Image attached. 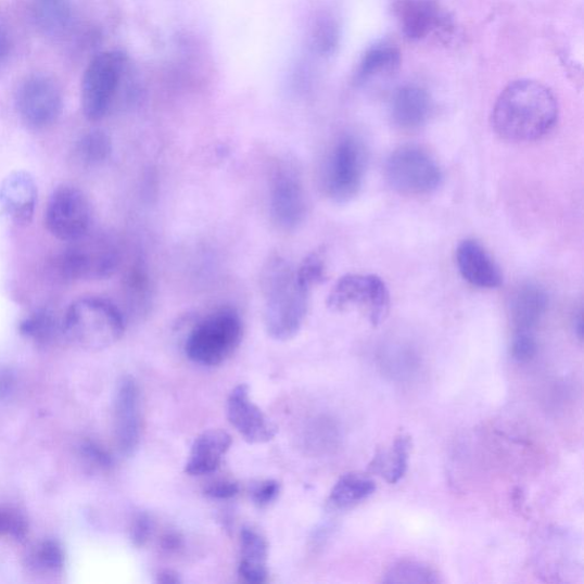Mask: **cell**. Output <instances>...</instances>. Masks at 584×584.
Masks as SVG:
<instances>
[{
	"mask_svg": "<svg viewBox=\"0 0 584 584\" xmlns=\"http://www.w3.org/2000/svg\"><path fill=\"white\" fill-rule=\"evenodd\" d=\"M557 119L555 96L545 85L533 80L508 85L491 115L494 131L510 142L541 140L555 127Z\"/></svg>",
	"mask_w": 584,
	"mask_h": 584,
	"instance_id": "obj_1",
	"label": "cell"
},
{
	"mask_svg": "<svg viewBox=\"0 0 584 584\" xmlns=\"http://www.w3.org/2000/svg\"><path fill=\"white\" fill-rule=\"evenodd\" d=\"M261 288L268 335L279 342L294 339L306 320L310 296L299 283L296 268L280 255L269 257L262 269Z\"/></svg>",
	"mask_w": 584,
	"mask_h": 584,
	"instance_id": "obj_2",
	"label": "cell"
},
{
	"mask_svg": "<svg viewBox=\"0 0 584 584\" xmlns=\"http://www.w3.org/2000/svg\"><path fill=\"white\" fill-rule=\"evenodd\" d=\"M120 309L102 299L87 297L75 302L63 317V335L73 345L98 352L115 345L125 333Z\"/></svg>",
	"mask_w": 584,
	"mask_h": 584,
	"instance_id": "obj_3",
	"label": "cell"
},
{
	"mask_svg": "<svg viewBox=\"0 0 584 584\" xmlns=\"http://www.w3.org/2000/svg\"><path fill=\"white\" fill-rule=\"evenodd\" d=\"M242 334L243 325L239 314L232 308H220L191 330L186 353L196 365L216 367L226 363L237 351Z\"/></svg>",
	"mask_w": 584,
	"mask_h": 584,
	"instance_id": "obj_4",
	"label": "cell"
},
{
	"mask_svg": "<svg viewBox=\"0 0 584 584\" xmlns=\"http://www.w3.org/2000/svg\"><path fill=\"white\" fill-rule=\"evenodd\" d=\"M122 254L116 241L89 231L59 256L56 271L67 281H96L114 276Z\"/></svg>",
	"mask_w": 584,
	"mask_h": 584,
	"instance_id": "obj_5",
	"label": "cell"
},
{
	"mask_svg": "<svg viewBox=\"0 0 584 584\" xmlns=\"http://www.w3.org/2000/svg\"><path fill=\"white\" fill-rule=\"evenodd\" d=\"M368 164L365 143L354 135H345L332 147L322 174V187L329 199L339 204L348 202L361 190Z\"/></svg>",
	"mask_w": 584,
	"mask_h": 584,
	"instance_id": "obj_6",
	"label": "cell"
},
{
	"mask_svg": "<svg viewBox=\"0 0 584 584\" xmlns=\"http://www.w3.org/2000/svg\"><path fill=\"white\" fill-rule=\"evenodd\" d=\"M385 176L395 191L406 195L432 193L443 179L434 155L414 144L399 147L389 156Z\"/></svg>",
	"mask_w": 584,
	"mask_h": 584,
	"instance_id": "obj_7",
	"label": "cell"
},
{
	"mask_svg": "<svg viewBox=\"0 0 584 584\" xmlns=\"http://www.w3.org/2000/svg\"><path fill=\"white\" fill-rule=\"evenodd\" d=\"M126 59L119 52H104L87 66L81 84V106L91 122L103 119L110 111L120 87Z\"/></svg>",
	"mask_w": 584,
	"mask_h": 584,
	"instance_id": "obj_8",
	"label": "cell"
},
{
	"mask_svg": "<svg viewBox=\"0 0 584 584\" xmlns=\"http://www.w3.org/2000/svg\"><path fill=\"white\" fill-rule=\"evenodd\" d=\"M327 304L335 312L357 307L377 327L388 317L391 295L386 283L377 276L347 275L332 287Z\"/></svg>",
	"mask_w": 584,
	"mask_h": 584,
	"instance_id": "obj_9",
	"label": "cell"
},
{
	"mask_svg": "<svg viewBox=\"0 0 584 584\" xmlns=\"http://www.w3.org/2000/svg\"><path fill=\"white\" fill-rule=\"evenodd\" d=\"M269 212L276 226L296 231L307 214V199L300 169L289 161L279 162L269 183Z\"/></svg>",
	"mask_w": 584,
	"mask_h": 584,
	"instance_id": "obj_10",
	"label": "cell"
},
{
	"mask_svg": "<svg viewBox=\"0 0 584 584\" xmlns=\"http://www.w3.org/2000/svg\"><path fill=\"white\" fill-rule=\"evenodd\" d=\"M91 206L85 193L74 186H61L52 193L45 224L56 239L71 243L91 231Z\"/></svg>",
	"mask_w": 584,
	"mask_h": 584,
	"instance_id": "obj_11",
	"label": "cell"
},
{
	"mask_svg": "<svg viewBox=\"0 0 584 584\" xmlns=\"http://www.w3.org/2000/svg\"><path fill=\"white\" fill-rule=\"evenodd\" d=\"M16 107L21 119L30 128H48L56 123L62 114L60 88L48 77H31L20 87Z\"/></svg>",
	"mask_w": 584,
	"mask_h": 584,
	"instance_id": "obj_12",
	"label": "cell"
},
{
	"mask_svg": "<svg viewBox=\"0 0 584 584\" xmlns=\"http://www.w3.org/2000/svg\"><path fill=\"white\" fill-rule=\"evenodd\" d=\"M228 418L239 434L252 444L272 441L278 427L253 402L249 386L241 384L228 399Z\"/></svg>",
	"mask_w": 584,
	"mask_h": 584,
	"instance_id": "obj_13",
	"label": "cell"
},
{
	"mask_svg": "<svg viewBox=\"0 0 584 584\" xmlns=\"http://www.w3.org/2000/svg\"><path fill=\"white\" fill-rule=\"evenodd\" d=\"M115 431L119 450L131 456L138 450L142 437L140 392L130 377L119 381L115 401Z\"/></svg>",
	"mask_w": 584,
	"mask_h": 584,
	"instance_id": "obj_14",
	"label": "cell"
},
{
	"mask_svg": "<svg viewBox=\"0 0 584 584\" xmlns=\"http://www.w3.org/2000/svg\"><path fill=\"white\" fill-rule=\"evenodd\" d=\"M37 204V187L34 178L26 172L10 174L0 185V213L15 226H27L33 218Z\"/></svg>",
	"mask_w": 584,
	"mask_h": 584,
	"instance_id": "obj_15",
	"label": "cell"
},
{
	"mask_svg": "<svg viewBox=\"0 0 584 584\" xmlns=\"http://www.w3.org/2000/svg\"><path fill=\"white\" fill-rule=\"evenodd\" d=\"M456 262L461 277L471 285L496 289L503 284L499 266L477 240H464L457 249Z\"/></svg>",
	"mask_w": 584,
	"mask_h": 584,
	"instance_id": "obj_16",
	"label": "cell"
},
{
	"mask_svg": "<svg viewBox=\"0 0 584 584\" xmlns=\"http://www.w3.org/2000/svg\"><path fill=\"white\" fill-rule=\"evenodd\" d=\"M395 15L411 40H421L447 28L446 18L433 0H396Z\"/></svg>",
	"mask_w": 584,
	"mask_h": 584,
	"instance_id": "obj_17",
	"label": "cell"
},
{
	"mask_svg": "<svg viewBox=\"0 0 584 584\" xmlns=\"http://www.w3.org/2000/svg\"><path fill=\"white\" fill-rule=\"evenodd\" d=\"M433 102L420 86L407 85L397 89L391 103V117L395 126L414 130L430 119Z\"/></svg>",
	"mask_w": 584,
	"mask_h": 584,
	"instance_id": "obj_18",
	"label": "cell"
},
{
	"mask_svg": "<svg viewBox=\"0 0 584 584\" xmlns=\"http://www.w3.org/2000/svg\"><path fill=\"white\" fill-rule=\"evenodd\" d=\"M232 445V437L221 430H211L199 435L191 448L186 466L191 477L208 475L216 471Z\"/></svg>",
	"mask_w": 584,
	"mask_h": 584,
	"instance_id": "obj_19",
	"label": "cell"
},
{
	"mask_svg": "<svg viewBox=\"0 0 584 584\" xmlns=\"http://www.w3.org/2000/svg\"><path fill=\"white\" fill-rule=\"evenodd\" d=\"M549 299L541 285L525 283L513 291L509 314L515 331H533L548 309Z\"/></svg>",
	"mask_w": 584,
	"mask_h": 584,
	"instance_id": "obj_20",
	"label": "cell"
},
{
	"mask_svg": "<svg viewBox=\"0 0 584 584\" xmlns=\"http://www.w3.org/2000/svg\"><path fill=\"white\" fill-rule=\"evenodd\" d=\"M241 559L239 575L252 584L266 582L268 577V545L263 534L252 526H245L240 534Z\"/></svg>",
	"mask_w": 584,
	"mask_h": 584,
	"instance_id": "obj_21",
	"label": "cell"
},
{
	"mask_svg": "<svg viewBox=\"0 0 584 584\" xmlns=\"http://www.w3.org/2000/svg\"><path fill=\"white\" fill-rule=\"evenodd\" d=\"M401 63V53L394 45L381 42L374 45L359 62L356 80L365 84L373 78L393 74Z\"/></svg>",
	"mask_w": 584,
	"mask_h": 584,
	"instance_id": "obj_22",
	"label": "cell"
},
{
	"mask_svg": "<svg viewBox=\"0 0 584 584\" xmlns=\"http://www.w3.org/2000/svg\"><path fill=\"white\" fill-rule=\"evenodd\" d=\"M411 450V440L406 434L398 435L391 452H381L373 458L370 469L385 477L391 484L398 483L406 475Z\"/></svg>",
	"mask_w": 584,
	"mask_h": 584,
	"instance_id": "obj_23",
	"label": "cell"
},
{
	"mask_svg": "<svg viewBox=\"0 0 584 584\" xmlns=\"http://www.w3.org/2000/svg\"><path fill=\"white\" fill-rule=\"evenodd\" d=\"M33 16L40 31L59 36L71 26L73 8L69 0H35Z\"/></svg>",
	"mask_w": 584,
	"mask_h": 584,
	"instance_id": "obj_24",
	"label": "cell"
},
{
	"mask_svg": "<svg viewBox=\"0 0 584 584\" xmlns=\"http://www.w3.org/2000/svg\"><path fill=\"white\" fill-rule=\"evenodd\" d=\"M376 491L374 482L361 474H346L330 492L329 505L334 509H347L367 500Z\"/></svg>",
	"mask_w": 584,
	"mask_h": 584,
	"instance_id": "obj_25",
	"label": "cell"
},
{
	"mask_svg": "<svg viewBox=\"0 0 584 584\" xmlns=\"http://www.w3.org/2000/svg\"><path fill=\"white\" fill-rule=\"evenodd\" d=\"M20 332L31 342L47 346L63 334V319L60 320L54 310L41 308L20 323Z\"/></svg>",
	"mask_w": 584,
	"mask_h": 584,
	"instance_id": "obj_26",
	"label": "cell"
},
{
	"mask_svg": "<svg viewBox=\"0 0 584 584\" xmlns=\"http://www.w3.org/2000/svg\"><path fill=\"white\" fill-rule=\"evenodd\" d=\"M111 153V139L100 129L84 134L75 145L76 160L85 166H99L110 158Z\"/></svg>",
	"mask_w": 584,
	"mask_h": 584,
	"instance_id": "obj_27",
	"label": "cell"
},
{
	"mask_svg": "<svg viewBox=\"0 0 584 584\" xmlns=\"http://www.w3.org/2000/svg\"><path fill=\"white\" fill-rule=\"evenodd\" d=\"M384 583H439V574L429 566L406 560L392 567L383 576Z\"/></svg>",
	"mask_w": 584,
	"mask_h": 584,
	"instance_id": "obj_28",
	"label": "cell"
},
{
	"mask_svg": "<svg viewBox=\"0 0 584 584\" xmlns=\"http://www.w3.org/2000/svg\"><path fill=\"white\" fill-rule=\"evenodd\" d=\"M299 283L312 292L314 287L322 283L327 278V262L322 251L310 253L296 267Z\"/></svg>",
	"mask_w": 584,
	"mask_h": 584,
	"instance_id": "obj_29",
	"label": "cell"
},
{
	"mask_svg": "<svg viewBox=\"0 0 584 584\" xmlns=\"http://www.w3.org/2000/svg\"><path fill=\"white\" fill-rule=\"evenodd\" d=\"M30 564L38 571L59 572L64 566V553L54 541L40 543L30 556Z\"/></svg>",
	"mask_w": 584,
	"mask_h": 584,
	"instance_id": "obj_30",
	"label": "cell"
},
{
	"mask_svg": "<svg viewBox=\"0 0 584 584\" xmlns=\"http://www.w3.org/2000/svg\"><path fill=\"white\" fill-rule=\"evenodd\" d=\"M29 524L24 515L11 508H0V537L25 541Z\"/></svg>",
	"mask_w": 584,
	"mask_h": 584,
	"instance_id": "obj_31",
	"label": "cell"
},
{
	"mask_svg": "<svg viewBox=\"0 0 584 584\" xmlns=\"http://www.w3.org/2000/svg\"><path fill=\"white\" fill-rule=\"evenodd\" d=\"M537 352V343L533 331H515L511 355L519 364L531 363Z\"/></svg>",
	"mask_w": 584,
	"mask_h": 584,
	"instance_id": "obj_32",
	"label": "cell"
},
{
	"mask_svg": "<svg viewBox=\"0 0 584 584\" xmlns=\"http://www.w3.org/2000/svg\"><path fill=\"white\" fill-rule=\"evenodd\" d=\"M153 531V521L148 512H140L134 519L130 528V541L137 548H143L150 542Z\"/></svg>",
	"mask_w": 584,
	"mask_h": 584,
	"instance_id": "obj_33",
	"label": "cell"
},
{
	"mask_svg": "<svg viewBox=\"0 0 584 584\" xmlns=\"http://www.w3.org/2000/svg\"><path fill=\"white\" fill-rule=\"evenodd\" d=\"M280 483L274 480H267L256 485L252 492L255 505L261 508L271 505L280 494Z\"/></svg>",
	"mask_w": 584,
	"mask_h": 584,
	"instance_id": "obj_34",
	"label": "cell"
},
{
	"mask_svg": "<svg viewBox=\"0 0 584 584\" xmlns=\"http://www.w3.org/2000/svg\"><path fill=\"white\" fill-rule=\"evenodd\" d=\"M81 453L87 462L97 469L105 470L112 465L111 456L102 446L93 442H86L81 446Z\"/></svg>",
	"mask_w": 584,
	"mask_h": 584,
	"instance_id": "obj_35",
	"label": "cell"
},
{
	"mask_svg": "<svg viewBox=\"0 0 584 584\" xmlns=\"http://www.w3.org/2000/svg\"><path fill=\"white\" fill-rule=\"evenodd\" d=\"M339 27L332 20H325L321 22L318 31L319 48L325 53H331L339 43Z\"/></svg>",
	"mask_w": 584,
	"mask_h": 584,
	"instance_id": "obj_36",
	"label": "cell"
},
{
	"mask_svg": "<svg viewBox=\"0 0 584 584\" xmlns=\"http://www.w3.org/2000/svg\"><path fill=\"white\" fill-rule=\"evenodd\" d=\"M239 493V485L232 481H218L211 484L205 494L207 497L216 500L232 499Z\"/></svg>",
	"mask_w": 584,
	"mask_h": 584,
	"instance_id": "obj_37",
	"label": "cell"
},
{
	"mask_svg": "<svg viewBox=\"0 0 584 584\" xmlns=\"http://www.w3.org/2000/svg\"><path fill=\"white\" fill-rule=\"evenodd\" d=\"M15 386V379L9 370H0V398H5L12 394Z\"/></svg>",
	"mask_w": 584,
	"mask_h": 584,
	"instance_id": "obj_38",
	"label": "cell"
},
{
	"mask_svg": "<svg viewBox=\"0 0 584 584\" xmlns=\"http://www.w3.org/2000/svg\"><path fill=\"white\" fill-rule=\"evenodd\" d=\"M163 549L169 553L177 551L182 547V537L175 532L167 533L163 537Z\"/></svg>",
	"mask_w": 584,
	"mask_h": 584,
	"instance_id": "obj_39",
	"label": "cell"
},
{
	"mask_svg": "<svg viewBox=\"0 0 584 584\" xmlns=\"http://www.w3.org/2000/svg\"><path fill=\"white\" fill-rule=\"evenodd\" d=\"M156 582L163 583V584H178L182 582L181 576H179L178 573L166 570L158 574V579H156Z\"/></svg>",
	"mask_w": 584,
	"mask_h": 584,
	"instance_id": "obj_40",
	"label": "cell"
},
{
	"mask_svg": "<svg viewBox=\"0 0 584 584\" xmlns=\"http://www.w3.org/2000/svg\"><path fill=\"white\" fill-rule=\"evenodd\" d=\"M11 49L9 35L4 30H0V61L8 58Z\"/></svg>",
	"mask_w": 584,
	"mask_h": 584,
	"instance_id": "obj_41",
	"label": "cell"
},
{
	"mask_svg": "<svg viewBox=\"0 0 584 584\" xmlns=\"http://www.w3.org/2000/svg\"><path fill=\"white\" fill-rule=\"evenodd\" d=\"M574 330L576 335L579 337V340L582 341L583 339V317L582 312H580L575 318L574 321Z\"/></svg>",
	"mask_w": 584,
	"mask_h": 584,
	"instance_id": "obj_42",
	"label": "cell"
}]
</instances>
